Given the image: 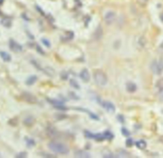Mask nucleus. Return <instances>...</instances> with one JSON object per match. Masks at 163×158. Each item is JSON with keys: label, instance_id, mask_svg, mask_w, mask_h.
Here are the masks:
<instances>
[{"label": "nucleus", "instance_id": "obj_1", "mask_svg": "<svg viewBox=\"0 0 163 158\" xmlns=\"http://www.w3.org/2000/svg\"><path fill=\"white\" fill-rule=\"evenodd\" d=\"M48 147L52 152L60 154H67L70 152V149L66 145L59 142H50L49 143Z\"/></svg>", "mask_w": 163, "mask_h": 158}, {"label": "nucleus", "instance_id": "obj_2", "mask_svg": "<svg viewBox=\"0 0 163 158\" xmlns=\"http://www.w3.org/2000/svg\"><path fill=\"white\" fill-rule=\"evenodd\" d=\"M94 80L96 83L101 86H105L108 83V77L101 70H96L94 73Z\"/></svg>", "mask_w": 163, "mask_h": 158}, {"label": "nucleus", "instance_id": "obj_3", "mask_svg": "<svg viewBox=\"0 0 163 158\" xmlns=\"http://www.w3.org/2000/svg\"><path fill=\"white\" fill-rule=\"evenodd\" d=\"M150 69L155 74H161L163 71V60L153 61L150 65Z\"/></svg>", "mask_w": 163, "mask_h": 158}, {"label": "nucleus", "instance_id": "obj_4", "mask_svg": "<svg viewBox=\"0 0 163 158\" xmlns=\"http://www.w3.org/2000/svg\"><path fill=\"white\" fill-rule=\"evenodd\" d=\"M47 101L51 104L53 106L55 107L56 109L59 110H66L67 108L65 107L64 103L61 101H58L56 99H47Z\"/></svg>", "mask_w": 163, "mask_h": 158}, {"label": "nucleus", "instance_id": "obj_5", "mask_svg": "<svg viewBox=\"0 0 163 158\" xmlns=\"http://www.w3.org/2000/svg\"><path fill=\"white\" fill-rule=\"evenodd\" d=\"M85 135L87 138L94 139L97 140V141H103V140L105 139L104 133L103 134H93L92 133L89 132V131H86L85 132Z\"/></svg>", "mask_w": 163, "mask_h": 158}, {"label": "nucleus", "instance_id": "obj_6", "mask_svg": "<svg viewBox=\"0 0 163 158\" xmlns=\"http://www.w3.org/2000/svg\"><path fill=\"white\" fill-rule=\"evenodd\" d=\"M101 106L106 110L107 112L110 113H113L115 111V105L109 101H103L101 102Z\"/></svg>", "mask_w": 163, "mask_h": 158}, {"label": "nucleus", "instance_id": "obj_7", "mask_svg": "<svg viewBox=\"0 0 163 158\" xmlns=\"http://www.w3.org/2000/svg\"><path fill=\"white\" fill-rule=\"evenodd\" d=\"M9 46L10 49L14 52H21L22 50V46L12 39H10L9 41Z\"/></svg>", "mask_w": 163, "mask_h": 158}, {"label": "nucleus", "instance_id": "obj_8", "mask_svg": "<svg viewBox=\"0 0 163 158\" xmlns=\"http://www.w3.org/2000/svg\"><path fill=\"white\" fill-rule=\"evenodd\" d=\"M115 17H116L115 14L113 12L110 11V12H108L105 14V17H104V19H105V23L107 24H111L115 20Z\"/></svg>", "mask_w": 163, "mask_h": 158}, {"label": "nucleus", "instance_id": "obj_9", "mask_svg": "<svg viewBox=\"0 0 163 158\" xmlns=\"http://www.w3.org/2000/svg\"><path fill=\"white\" fill-rule=\"evenodd\" d=\"M80 77L81 80L85 83H87L90 81V73L87 69H84L80 73Z\"/></svg>", "mask_w": 163, "mask_h": 158}, {"label": "nucleus", "instance_id": "obj_10", "mask_svg": "<svg viewBox=\"0 0 163 158\" xmlns=\"http://www.w3.org/2000/svg\"><path fill=\"white\" fill-rule=\"evenodd\" d=\"M126 90L129 93H134L137 90V85L133 82H129L126 84Z\"/></svg>", "mask_w": 163, "mask_h": 158}, {"label": "nucleus", "instance_id": "obj_11", "mask_svg": "<svg viewBox=\"0 0 163 158\" xmlns=\"http://www.w3.org/2000/svg\"><path fill=\"white\" fill-rule=\"evenodd\" d=\"M75 156L76 157H80V158H88L90 157V155L85 151H78L75 153Z\"/></svg>", "mask_w": 163, "mask_h": 158}, {"label": "nucleus", "instance_id": "obj_12", "mask_svg": "<svg viewBox=\"0 0 163 158\" xmlns=\"http://www.w3.org/2000/svg\"><path fill=\"white\" fill-rule=\"evenodd\" d=\"M0 57L2 58L3 61H6V62L10 61L12 59L10 55L5 51H0Z\"/></svg>", "mask_w": 163, "mask_h": 158}, {"label": "nucleus", "instance_id": "obj_13", "mask_svg": "<svg viewBox=\"0 0 163 158\" xmlns=\"http://www.w3.org/2000/svg\"><path fill=\"white\" fill-rule=\"evenodd\" d=\"M37 76H35V75H33L30 76L28 79H27V80L26 81V83L28 85H33V84H34L37 81Z\"/></svg>", "mask_w": 163, "mask_h": 158}, {"label": "nucleus", "instance_id": "obj_14", "mask_svg": "<svg viewBox=\"0 0 163 158\" xmlns=\"http://www.w3.org/2000/svg\"><path fill=\"white\" fill-rule=\"evenodd\" d=\"M102 35H103V30L101 28V26H99V27L96 29V30L95 31V32L94 33V39L99 40L101 38Z\"/></svg>", "mask_w": 163, "mask_h": 158}, {"label": "nucleus", "instance_id": "obj_15", "mask_svg": "<svg viewBox=\"0 0 163 158\" xmlns=\"http://www.w3.org/2000/svg\"><path fill=\"white\" fill-rule=\"evenodd\" d=\"M156 88L159 92H163V77L160 78L159 80L156 82Z\"/></svg>", "mask_w": 163, "mask_h": 158}, {"label": "nucleus", "instance_id": "obj_16", "mask_svg": "<svg viewBox=\"0 0 163 158\" xmlns=\"http://www.w3.org/2000/svg\"><path fill=\"white\" fill-rule=\"evenodd\" d=\"M24 95L26 96L25 100L27 102H31V103H35L36 102H37V99H36V98H34L33 95H31L30 94H26Z\"/></svg>", "mask_w": 163, "mask_h": 158}, {"label": "nucleus", "instance_id": "obj_17", "mask_svg": "<svg viewBox=\"0 0 163 158\" xmlns=\"http://www.w3.org/2000/svg\"><path fill=\"white\" fill-rule=\"evenodd\" d=\"M77 110H80V111H85V112L89 114V115L90 117V118H92L93 119L97 120L99 119V117H98L96 115H95L94 113H92V112H90V111H89V110H85V109H83V108H77Z\"/></svg>", "mask_w": 163, "mask_h": 158}, {"label": "nucleus", "instance_id": "obj_18", "mask_svg": "<svg viewBox=\"0 0 163 158\" xmlns=\"http://www.w3.org/2000/svg\"><path fill=\"white\" fill-rule=\"evenodd\" d=\"M136 145H137V147L140 149H144V148H145L147 147V143L145 141H144V140L141 139L137 142V143H136Z\"/></svg>", "mask_w": 163, "mask_h": 158}, {"label": "nucleus", "instance_id": "obj_19", "mask_svg": "<svg viewBox=\"0 0 163 158\" xmlns=\"http://www.w3.org/2000/svg\"><path fill=\"white\" fill-rule=\"evenodd\" d=\"M2 24L6 28H10L12 25V21L10 19L8 18H4L2 21Z\"/></svg>", "mask_w": 163, "mask_h": 158}, {"label": "nucleus", "instance_id": "obj_20", "mask_svg": "<svg viewBox=\"0 0 163 158\" xmlns=\"http://www.w3.org/2000/svg\"><path fill=\"white\" fill-rule=\"evenodd\" d=\"M70 84L72 87L74 88L75 89H80L79 84L78 83V82L75 80H73V79H71V80H70Z\"/></svg>", "mask_w": 163, "mask_h": 158}, {"label": "nucleus", "instance_id": "obj_21", "mask_svg": "<svg viewBox=\"0 0 163 158\" xmlns=\"http://www.w3.org/2000/svg\"><path fill=\"white\" fill-rule=\"evenodd\" d=\"M104 135H105V139H108V140H111L113 137V135L110 132V131H105V132L104 133Z\"/></svg>", "mask_w": 163, "mask_h": 158}, {"label": "nucleus", "instance_id": "obj_22", "mask_svg": "<svg viewBox=\"0 0 163 158\" xmlns=\"http://www.w3.org/2000/svg\"><path fill=\"white\" fill-rule=\"evenodd\" d=\"M26 143L28 145V146L30 147H33L35 145V142L34 140L30 138H26Z\"/></svg>", "mask_w": 163, "mask_h": 158}, {"label": "nucleus", "instance_id": "obj_23", "mask_svg": "<svg viewBox=\"0 0 163 158\" xmlns=\"http://www.w3.org/2000/svg\"><path fill=\"white\" fill-rule=\"evenodd\" d=\"M42 43L44 44V46H45L47 48H50V42H49V40L46 39H42Z\"/></svg>", "mask_w": 163, "mask_h": 158}, {"label": "nucleus", "instance_id": "obj_24", "mask_svg": "<svg viewBox=\"0 0 163 158\" xmlns=\"http://www.w3.org/2000/svg\"><path fill=\"white\" fill-rule=\"evenodd\" d=\"M27 156V154L26 152H20L19 154H18L17 156H16V157H19V158H22V157H26Z\"/></svg>", "mask_w": 163, "mask_h": 158}, {"label": "nucleus", "instance_id": "obj_25", "mask_svg": "<svg viewBox=\"0 0 163 158\" xmlns=\"http://www.w3.org/2000/svg\"><path fill=\"white\" fill-rule=\"evenodd\" d=\"M122 133L125 136H128L129 135V131L127 130L126 129H122Z\"/></svg>", "mask_w": 163, "mask_h": 158}, {"label": "nucleus", "instance_id": "obj_26", "mask_svg": "<svg viewBox=\"0 0 163 158\" xmlns=\"http://www.w3.org/2000/svg\"><path fill=\"white\" fill-rule=\"evenodd\" d=\"M37 51L39 52V53H40L41 55H44V51H43V49H42V48L40 46H37Z\"/></svg>", "mask_w": 163, "mask_h": 158}, {"label": "nucleus", "instance_id": "obj_27", "mask_svg": "<svg viewBox=\"0 0 163 158\" xmlns=\"http://www.w3.org/2000/svg\"><path fill=\"white\" fill-rule=\"evenodd\" d=\"M36 8H37V10L42 15H45V12L42 9V8L39 6H36Z\"/></svg>", "mask_w": 163, "mask_h": 158}, {"label": "nucleus", "instance_id": "obj_28", "mask_svg": "<svg viewBox=\"0 0 163 158\" xmlns=\"http://www.w3.org/2000/svg\"><path fill=\"white\" fill-rule=\"evenodd\" d=\"M126 142H126V145H128V147H130L132 146V145H133V140L131 139H128Z\"/></svg>", "mask_w": 163, "mask_h": 158}, {"label": "nucleus", "instance_id": "obj_29", "mask_svg": "<svg viewBox=\"0 0 163 158\" xmlns=\"http://www.w3.org/2000/svg\"><path fill=\"white\" fill-rule=\"evenodd\" d=\"M161 21L163 22V14H162L161 15Z\"/></svg>", "mask_w": 163, "mask_h": 158}, {"label": "nucleus", "instance_id": "obj_30", "mask_svg": "<svg viewBox=\"0 0 163 158\" xmlns=\"http://www.w3.org/2000/svg\"><path fill=\"white\" fill-rule=\"evenodd\" d=\"M161 101L162 102H163V95L161 96Z\"/></svg>", "mask_w": 163, "mask_h": 158}, {"label": "nucleus", "instance_id": "obj_31", "mask_svg": "<svg viewBox=\"0 0 163 158\" xmlns=\"http://www.w3.org/2000/svg\"><path fill=\"white\" fill-rule=\"evenodd\" d=\"M3 3V0H0V5H2Z\"/></svg>", "mask_w": 163, "mask_h": 158}]
</instances>
